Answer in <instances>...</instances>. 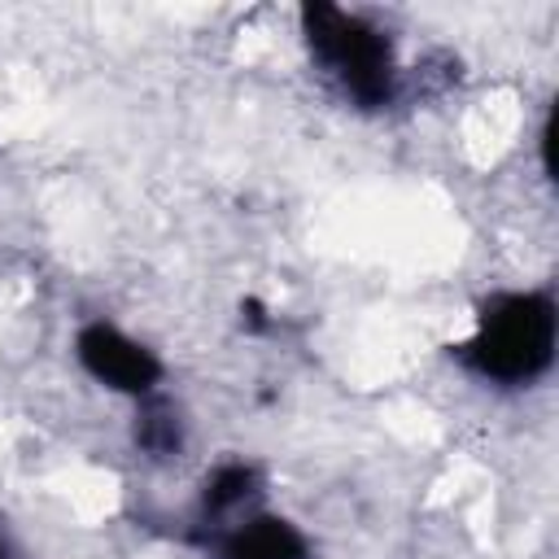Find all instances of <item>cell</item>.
<instances>
[{"instance_id": "1", "label": "cell", "mask_w": 559, "mask_h": 559, "mask_svg": "<svg viewBox=\"0 0 559 559\" xmlns=\"http://www.w3.org/2000/svg\"><path fill=\"white\" fill-rule=\"evenodd\" d=\"M555 341H559V314L550 293H493L480 314L472 336L454 349L467 371H476L489 384H533L550 371L555 362Z\"/></svg>"}, {"instance_id": "2", "label": "cell", "mask_w": 559, "mask_h": 559, "mask_svg": "<svg viewBox=\"0 0 559 559\" xmlns=\"http://www.w3.org/2000/svg\"><path fill=\"white\" fill-rule=\"evenodd\" d=\"M301 35L314 57V66L341 87L345 100L358 109H380L397 92V66H393V44L380 26L367 17L314 0L301 4Z\"/></svg>"}, {"instance_id": "3", "label": "cell", "mask_w": 559, "mask_h": 559, "mask_svg": "<svg viewBox=\"0 0 559 559\" xmlns=\"http://www.w3.org/2000/svg\"><path fill=\"white\" fill-rule=\"evenodd\" d=\"M74 358L83 362V371L114 389V393H127V397H148L157 393V380H162V362L148 345H140L135 336H127L122 328L105 323V319H92L79 328L74 336Z\"/></svg>"}, {"instance_id": "4", "label": "cell", "mask_w": 559, "mask_h": 559, "mask_svg": "<svg viewBox=\"0 0 559 559\" xmlns=\"http://www.w3.org/2000/svg\"><path fill=\"white\" fill-rule=\"evenodd\" d=\"M218 559H310L306 533L271 511H249L210 537Z\"/></svg>"}, {"instance_id": "5", "label": "cell", "mask_w": 559, "mask_h": 559, "mask_svg": "<svg viewBox=\"0 0 559 559\" xmlns=\"http://www.w3.org/2000/svg\"><path fill=\"white\" fill-rule=\"evenodd\" d=\"M258 493H262V476H258L253 463H245V459L218 463V467L201 480V498H197V520H201V528H210V537H214L218 528L236 524L240 515L253 511Z\"/></svg>"}, {"instance_id": "6", "label": "cell", "mask_w": 559, "mask_h": 559, "mask_svg": "<svg viewBox=\"0 0 559 559\" xmlns=\"http://www.w3.org/2000/svg\"><path fill=\"white\" fill-rule=\"evenodd\" d=\"M131 437L148 459H175L183 450V415H179V406L170 397H162V393L135 397Z\"/></svg>"}, {"instance_id": "7", "label": "cell", "mask_w": 559, "mask_h": 559, "mask_svg": "<svg viewBox=\"0 0 559 559\" xmlns=\"http://www.w3.org/2000/svg\"><path fill=\"white\" fill-rule=\"evenodd\" d=\"M240 323H249V328L258 332V328H266V310H262V306L249 297V301H240Z\"/></svg>"}, {"instance_id": "8", "label": "cell", "mask_w": 559, "mask_h": 559, "mask_svg": "<svg viewBox=\"0 0 559 559\" xmlns=\"http://www.w3.org/2000/svg\"><path fill=\"white\" fill-rule=\"evenodd\" d=\"M0 559H9V533H4V524H0Z\"/></svg>"}]
</instances>
